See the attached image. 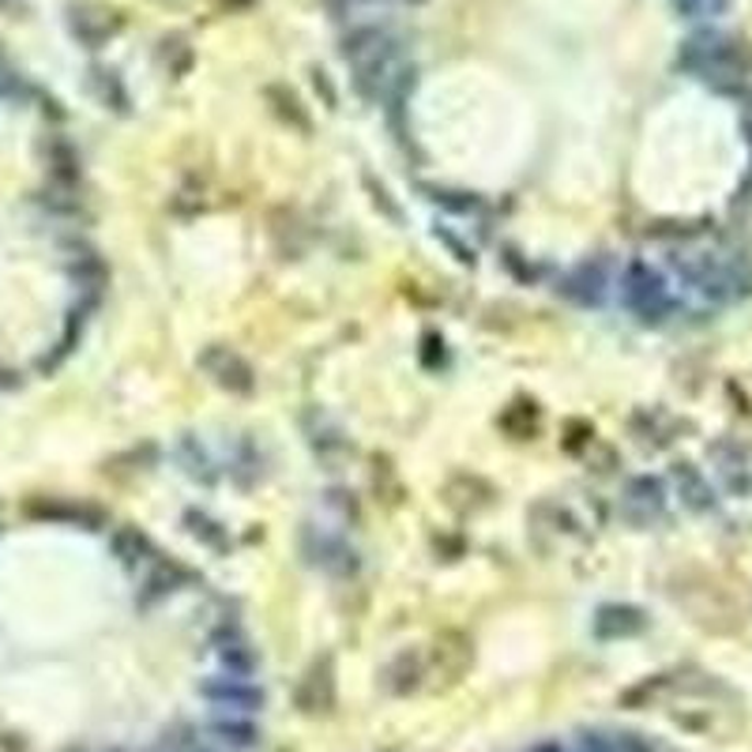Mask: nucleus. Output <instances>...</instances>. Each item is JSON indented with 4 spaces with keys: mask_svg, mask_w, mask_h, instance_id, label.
I'll return each mask as SVG.
<instances>
[{
    "mask_svg": "<svg viewBox=\"0 0 752 752\" xmlns=\"http://www.w3.org/2000/svg\"><path fill=\"white\" fill-rule=\"evenodd\" d=\"M617 752H648V745H640L636 738H621L617 741Z\"/></svg>",
    "mask_w": 752,
    "mask_h": 752,
    "instance_id": "nucleus-1",
    "label": "nucleus"
}]
</instances>
